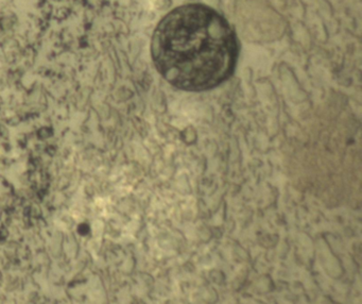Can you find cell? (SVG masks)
I'll return each instance as SVG.
<instances>
[{
    "instance_id": "cell-1",
    "label": "cell",
    "mask_w": 362,
    "mask_h": 304,
    "mask_svg": "<svg viewBox=\"0 0 362 304\" xmlns=\"http://www.w3.org/2000/svg\"><path fill=\"white\" fill-rule=\"evenodd\" d=\"M151 51L157 70L170 84L199 92L231 77L239 49L222 15L204 5H185L159 22Z\"/></svg>"
}]
</instances>
